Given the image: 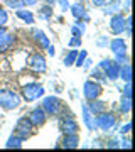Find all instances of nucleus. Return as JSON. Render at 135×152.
<instances>
[{"label": "nucleus", "instance_id": "obj_1", "mask_svg": "<svg viewBox=\"0 0 135 152\" xmlns=\"http://www.w3.org/2000/svg\"><path fill=\"white\" fill-rule=\"evenodd\" d=\"M20 105V96L12 90H0V107L5 110H15Z\"/></svg>", "mask_w": 135, "mask_h": 152}, {"label": "nucleus", "instance_id": "obj_2", "mask_svg": "<svg viewBox=\"0 0 135 152\" xmlns=\"http://www.w3.org/2000/svg\"><path fill=\"white\" fill-rule=\"evenodd\" d=\"M44 95V86L39 83H27L22 86V98L26 102H34Z\"/></svg>", "mask_w": 135, "mask_h": 152}, {"label": "nucleus", "instance_id": "obj_3", "mask_svg": "<svg viewBox=\"0 0 135 152\" xmlns=\"http://www.w3.org/2000/svg\"><path fill=\"white\" fill-rule=\"evenodd\" d=\"M115 122H117L115 115L113 113H108L107 110L101 112V113L95 115V124H96V129H100V130H103V132L112 130V129L115 127Z\"/></svg>", "mask_w": 135, "mask_h": 152}, {"label": "nucleus", "instance_id": "obj_4", "mask_svg": "<svg viewBox=\"0 0 135 152\" xmlns=\"http://www.w3.org/2000/svg\"><path fill=\"white\" fill-rule=\"evenodd\" d=\"M42 107L41 108L46 112V115H59L61 113V108H63V103H61V100L59 98H56V96H46L42 100Z\"/></svg>", "mask_w": 135, "mask_h": 152}, {"label": "nucleus", "instance_id": "obj_5", "mask_svg": "<svg viewBox=\"0 0 135 152\" xmlns=\"http://www.w3.org/2000/svg\"><path fill=\"white\" fill-rule=\"evenodd\" d=\"M32 129H34V125L31 124V120L27 118V117H20V118L17 120V124H15V130H14V134L19 135L22 140H26V139L31 137Z\"/></svg>", "mask_w": 135, "mask_h": 152}, {"label": "nucleus", "instance_id": "obj_6", "mask_svg": "<svg viewBox=\"0 0 135 152\" xmlns=\"http://www.w3.org/2000/svg\"><path fill=\"white\" fill-rule=\"evenodd\" d=\"M100 95H101V85L100 83L91 81V80L85 81V85H83V96L86 98L88 102L100 98Z\"/></svg>", "mask_w": 135, "mask_h": 152}, {"label": "nucleus", "instance_id": "obj_7", "mask_svg": "<svg viewBox=\"0 0 135 152\" xmlns=\"http://www.w3.org/2000/svg\"><path fill=\"white\" fill-rule=\"evenodd\" d=\"M58 129L59 132L64 135V134H74L78 132V124L73 117H68V115H61L59 122H58Z\"/></svg>", "mask_w": 135, "mask_h": 152}, {"label": "nucleus", "instance_id": "obj_8", "mask_svg": "<svg viewBox=\"0 0 135 152\" xmlns=\"http://www.w3.org/2000/svg\"><path fill=\"white\" fill-rule=\"evenodd\" d=\"M100 68L103 69V73L107 75L108 80H118V69L120 66L115 63L113 59H103L100 63Z\"/></svg>", "mask_w": 135, "mask_h": 152}, {"label": "nucleus", "instance_id": "obj_9", "mask_svg": "<svg viewBox=\"0 0 135 152\" xmlns=\"http://www.w3.org/2000/svg\"><path fill=\"white\" fill-rule=\"evenodd\" d=\"M29 68L36 73H44L47 64H46V58H44L41 53H34L31 58H29Z\"/></svg>", "mask_w": 135, "mask_h": 152}, {"label": "nucleus", "instance_id": "obj_10", "mask_svg": "<svg viewBox=\"0 0 135 152\" xmlns=\"http://www.w3.org/2000/svg\"><path fill=\"white\" fill-rule=\"evenodd\" d=\"M27 118L31 120V124H32L34 127H41V125L46 124V118H47V115H46V112H44L41 107H37V108H32L31 112H29Z\"/></svg>", "mask_w": 135, "mask_h": 152}, {"label": "nucleus", "instance_id": "obj_11", "mask_svg": "<svg viewBox=\"0 0 135 152\" xmlns=\"http://www.w3.org/2000/svg\"><path fill=\"white\" fill-rule=\"evenodd\" d=\"M110 31L113 34H122L125 31V17L122 14H112L110 19Z\"/></svg>", "mask_w": 135, "mask_h": 152}, {"label": "nucleus", "instance_id": "obj_12", "mask_svg": "<svg viewBox=\"0 0 135 152\" xmlns=\"http://www.w3.org/2000/svg\"><path fill=\"white\" fill-rule=\"evenodd\" d=\"M80 145V137L78 134H64L63 137V140H61V147H64V149H76V147Z\"/></svg>", "mask_w": 135, "mask_h": 152}, {"label": "nucleus", "instance_id": "obj_13", "mask_svg": "<svg viewBox=\"0 0 135 152\" xmlns=\"http://www.w3.org/2000/svg\"><path fill=\"white\" fill-rule=\"evenodd\" d=\"M14 42H15V36H12V34H9V32H4L0 36V53L9 51V49L14 46Z\"/></svg>", "mask_w": 135, "mask_h": 152}, {"label": "nucleus", "instance_id": "obj_14", "mask_svg": "<svg viewBox=\"0 0 135 152\" xmlns=\"http://www.w3.org/2000/svg\"><path fill=\"white\" fill-rule=\"evenodd\" d=\"M81 112H83V122H85V125H86L88 130H96V124H95V115L88 110V107L85 105L83 108H81Z\"/></svg>", "mask_w": 135, "mask_h": 152}, {"label": "nucleus", "instance_id": "obj_15", "mask_svg": "<svg viewBox=\"0 0 135 152\" xmlns=\"http://www.w3.org/2000/svg\"><path fill=\"white\" fill-rule=\"evenodd\" d=\"M69 9H71V14H73L78 20L86 22L88 19H90V17H88V14H86V9H85V7H83V4H80V2H78V4H74V5H71Z\"/></svg>", "mask_w": 135, "mask_h": 152}, {"label": "nucleus", "instance_id": "obj_16", "mask_svg": "<svg viewBox=\"0 0 135 152\" xmlns=\"http://www.w3.org/2000/svg\"><path fill=\"white\" fill-rule=\"evenodd\" d=\"M110 49H112V53L113 54H125L127 53V44H125L123 39H113V41H110Z\"/></svg>", "mask_w": 135, "mask_h": 152}, {"label": "nucleus", "instance_id": "obj_17", "mask_svg": "<svg viewBox=\"0 0 135 152\" xmlns=\"http://www.w3.org/2000/svg\"><path fill=\"white\" fill-rule=\"evenodd\" d=\"M32 37H34V41L41 46L42 49H46L49 46V39H47V36L41 31V29H32Z\"/></svg>", "mask_w": 135, "mask_h": 152}, {"label": "nucleus", "instance_id": "obj_18", "mask_svg": "<svg viewBox=\"0 0 135 152\" xmlns=\"http://www.w3.org/2000/svg\"><path fill=\"white\" fill-rule=\"evenodd\" d=\"M86 107H88V110H90L93 115H98V113H101V112H105V110H107V103L100 102L98 98H96V100H91Z\"/></svg>", "mask_w": 135, "mask_h": 152}, {"label": "nucleus", "instance_id": "obj_19", "mask_svg": "<svg viewBox=\"0 0 135 152\" xmlns=\"http://www.w3.org/2000/svg\"><path fill=\"white\" fill-rule=\"evenodd\" d=\"M118 78H122L123 81H130L132 80V66H130V63H125V64L120 66Z\"/></svg>", "mask_w": 135, "mask_h": 152}, {"label": "nucleus", "instance_id": "obj_20", "mask_svg": "<svg viewBox=\"0 0 135 152\" xmlns=\"http://www.w3.org/2000/svg\"><path fill=\"white\" fill-rule=\"evenodd\" d=\"M22 142H24V140H22L20 137L14 134V135H10V137H9V140L5 142V147H7V149H20Z\"/></svg>", "mask_w": 135, "mask_h": 152}, {"label": "nucleus", "instance_id": "obj_21", "mask_svg": "<svg viewBox=\"0 0 135 152\" xmlns=\"http://www.w3.org/2000/svg\"><path fill=\"white\" fill-rule=\"evenodd\" d=\"M117 10H122V4H120V0H112L108 5H105L103 14H105V15H108V14H115Z\"/></svg>", "mask_w": 135, "mask_h": 152}, {"label": "nucleus", "instance_id": "obj_22", "mask_svg": "<svg viewBox=\"0 0 135 152\" xmlns=\"http://www.w3.org/2000/svg\"><path fill=\"white\" fill-rule=\"evenodd\" d=\"M15 15L19 17V19H22L26 24H34V15H32L31 10H20V9H17Z\"/></svg>", "mask_w": 135, "mask_h": 152}, {"label": "nucleus", "instance_id": "obj_23", "mask_svg": "<svg viewBox=\"0 0 135 152\" xmlns=\"http://www.w3.org/2000/svg\"><path fill=\"white\" fill-rule=\"evenodd\" d=\"M130 108H132V100H130V96H123V95H122V100H120V112L123 115H127L130 112Z\"/></svg>", "mask_w": 135, "mask_h": 152}, {"label": "nucleus", "instance_id": "obj_24", "mask_svg": "<svg viewBox=\"0 0 135 152\" xmlns=\"http://www.w3.org/2000/svg\"><path fill=\"white\" fill-rule=\"evenodd\" d=\"M53 17V7L51 5H44L39 9V19H42V20H49Z\"/></svg>", "mask_w": 135, "mask_h": 152}, {"label": "nucleus", "instance_id": "obj_25", "mask_svg": "<svg viewBox=\"0 0 135 152\" xmlns=\"http://www.w3.org/2000/svg\"><path fill=\"white\" fill-rule=\"evenodd\" d=\"M91 76L95 78V80H98V81H107L108 78H107V75L103 73V69L98 66V68H95V69H91Z\"/></svg>", "mask_w": 135, "mask_h": 152}, {"label": "nucleus", "instance_id": "obj_26", "mask_svg": "<svg viewBox=\"0 0 135 152\" xmlns=\"http://www.w3.org/2000/svg\"><path fill=\"white\" fill-rule=\"evenodd\" d=\"M76 54H78V51H76V49H71L69 53L66 54V58H64V66H73L74 64Z\"/></svg>", "mask_w": 135, "mask_h": 152}, {"label": "nucleus", "instance_id": "obj_27", "mask_svg": "<svg viewBox=\"0 0 135 152\" xmlns=\"http://www.w3.org/2000/svg\"><path fill=\"white\" fill-rule=\"evenodd\" d=\"M85 59H86V51H85V49H81L80 53H78V54H76L74 64L78 66V68H81V66H83V63H85Z\"/></svg>", "mask_w": 135, "mask_h": 152}, {"label": "nucleus", "instance_id": "obj_28", "mask_svg": "<svg viewBox=\"0 0 135 152\" xmlns=\"http://www.w3.org/2000/svg\"><path fill=\"white\" fill-rule=\"evenodd\" d=\"M4 2H5L7 7H10V9H14V10L24 7V2H22V0H4Z\"/></svg>", "mask_w": 135, "mask_h": 152}, {"label": "nucleus", "instance_id": "obj_29", "mask_svg": "<svg viewBox=\"0 0 135 152\" xmlns=\"http://www.w3.org/2000/svg\"><path fill=\"white\" fill-rule=\"evenodd\" d=\"M7 20H9V15H7V12L4 10V7H0V26H5Z\"/></svg>", "mask_w": 135, "mask_h": 152}, {"label": "nucleus", "instance_id": "obj_30", "mask_svg": "<svg viewBox=\"0 0 135 152\" xmlns=\"http://www.w3.org/2000/svg\"><path fill=\"white\" fill-rule=\"evenodd\" d=\"M123 96H132V85H130V81H125V88H123Z\"/></svg>", "mask_w": 135, "mask_h": 152}, {"label": "nucleus", "instance_id": "obj_31", "mask_svg": "<svg viewBox=\"0 0 135 152\" xmlns=\"http://www.w3.org/2000/svg\"><path fill=\"white\" fill-rule=\"evenodd\" d=\"M69 48H74V46H81V37H78V36H73V39H71L69 42Z\"/></svg>", "mask_w": 135, "mask_h": 152}, {"label": "nucleus", "instance_id": "obj_32", "mask_svg": "<svg viewBox=\"0 0 135 152\" xmlns=\"http://www.w3.org/2000/svg\"><path fill=\"white\" fill-rule=\"evenodd\" d=\"M130 129H132V124H130V122H127V124L120 129V134H122V135H127V134L130 132Z\"/></svg>", "mask_w": 135, "mask_h": 152}, {"label": "nucleus", "instance_id": "obj_33", "mask_svg": "<svg viewBox=\"0 0 135 152\" xmlns=\"http://www.w3.org/2000/svg\"><path fill=\"white\" fill-rule=\"evenodd\" d=\"M58 4H59V7H61V10L63 12H66L68 9H69V4H68V0H56Z\"/></svg>", "mask_w": 135, "mask_h": 152}, {"label": "nucleus", "instance_id": "obj_34", "mask_svg": "<svg viewBox=\"0 0 135 152\" xmlns=\"http://www.w3.org/2000/svg\"><path fill=\"white\" fill-rule=\"evenodd\" d=\"M107 147H110V149H115V147H120V142L117 140V139H110V140L107 142Z\"/></svg>", "mask_w": 135, "mask_h": 152}, {"label": "nucleus", "instance_id": "obj_35", "mask_svg": "<svg viewBox=\"0 0 135 152\" xmlns=\"http://www.w3.org/2000/svg\"><path fill=\"white\" fill-rule=\"evenodd\" d=\"M96 44H98V46H108V39L105 37V36H100L98 41H96Z\"/></svg>", "mask_w": 135, "mask_h": 152}, {"label": "nucleus", "instance_id": "obj_36", "mask_svg": "<svg viewBox=\"0 0 135 152\" xmlns=\"http://www.w3.org/2000/svg\"><path fill=\"white\" fill-rule=\"evenodd\" d=\"M22 2H24V5H26V7H32V5L37 4L39 0H22Z\"/></svg>", "mask_w": 135, "mask_h": 152}, {"label": "nucleus", "instance_id": "obj_37", "mask_svg": "<svg viewBox=\"0 0 135 152\" xmlns=\"http://www.w3.org/2000/svg\"><path fill=\"white\" fill-rule=\"evenodd\" d=\"M91 2H93L95 7H103L105 4H107V0H91Z\"/></svg>", "mask_w": 135, "mask_h": 152}, {"label": "nucleus", "instance_id": "obj_38", "mask_svg": "<svg viewBox=\"0 0 135 152\" xmlns=\"http://www.w3.org/2000/svg\"><path fill=\"white\" fill-rule=\"evenodd\" d=\"M46 49H47L49 56H54V51H56V49H54V46H51V44H49V46H47V48H46Z\"/></svg>", "mask_w": 135, "mask_h": 152}, {"label": "nucleus", "instance_id": "obj_39", "mask_svg": "<svg viewBox=\"0 0 135 152\" xmlns=\"http://www.w3.org/2000/svg\"><path fill=\"white\" fill-rule=\"evenodd\" d=\"M130 9V0H125V10H128Z\"/></svg>", "mask_w": 135, "mask_h": 152}, {"label": "nucleus", "instance_id": "obj_40", "mask_svg": "<svg viewBox=\"0 0 135 152\" xmlns=\"http://www.w3.org/2000/svg\"><path fill=\"white\" fill-rule=\"evenodd\" d=\"M4 32H7V31H5V27H4V26H0V36H2Z\"/></svg>", "mask_w": 135, "mask_h": 152}, {"label": "nucleus", "instance_id": "obj_41", "mask_svg": "<svg viewBox=\"0 0 135 152\" xmlns=\"http://www.w3.org/2000/svg\"><path fill=\"white\" fill-rule=\"evenodd\" d=\"M54 4H56V0H47V5H51V7H53Z\"/></svg>", "mask_w": 135, "mask_h": 152}]
</instances>
